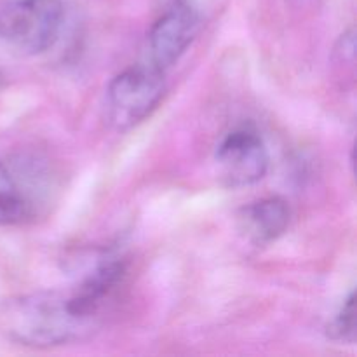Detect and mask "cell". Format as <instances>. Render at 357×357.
I'll list each match as a JSON object with an SVG mask.
<instances>
[{
  "mask_svg": "<svg viewBox=\"0 0 357 357\" xmlns=\"http://www.w3.org/2000/svg\"><path fill=\"white\" fill-rule=\"evenodd\" d=\"M215 157L222 180L229 187L258 183L268 171V150L253 128L230 131L220 142Z\"/></svg>",
  "mask_w": 357,
  "mask_h": 357,
  "instance_id": "cell-4",
  "label": "cell"
},
{
  "mask_svg": "<svg viewBox=\"0 0 357 357\" xmlns=\"http://www.w3.org/2000/svg\"><path fill=\"white\" fill-rule=\"evenodd\" d=\"M199 14L185 0H174L149 31L150 63L159 70L169 68L197 37Z\"/></svg>",
  "mask_w": 357,
  "mask_h": 357,
  "instance_id": "cell-5",
  "label": "cell"
},
{
  "mask_svg": "<svg viewBox=\"0 0 357 357\" xmlns=\"http://www.w3.org/2000/svg\"><path fill=\"white\" fill-rule=\"evenodd\" d=\"M103 309L79 286L20 295L0 307V330L26 347H58L93 333Z\"/></svg>",
  "mask_w": 357,
  "mask_h": 357,
  "instance_id": "cell-1",
  "label": "cell"
},
{
  "mask_svg": "<svg viewBox=\"0 0 357 357\" xmlns=\"http://www.w3.org/2000/svg\"><path fill=\"white\" fill-rule=\"evenodd\" d=\"M291 222V209L282 197L260 199L246 206L239 213L241 232L257 246L278 241L288 230Z\"/></svg>",
  "mask_w": 357,
  "mask_h": 357,
  "instance_id": "cell-6",
  "label": "cell"
},
{
  "mask_svg": "<svg viewBox=\"0 0 357 357\" xmlns=\"http://www.w3.org/2000/svg\"><path fill=\"white\" fill-rule=\"evenodd\" d=\"M328 335L338 342H354L356 340V293H349L342 307L338 309L337 316L328 326Z\"/></svg>",
  "mask_w": 357,
  "mask_h": 357,
  "instance_id": "cell-8",
  "label": "cell"
},
{
  "mask_svg": "<svg viewBox=\"0 0 357 357\" xmlns=\"http://www.w3.org/2000/svg\"><path fill=\"white\" fill-rule=\"evenodd\" d=\"M65 21L61 0H7L0 3V40L24 54L54 45Z\"/></svg>",
  "mask_w": 357,
  "mask_h": 357,
  "instance_id": "cell-2",
  "label": "cell"
},
{
  "mask_svg": "<svg viewBox=\"0 0 357 357\" xmlns=\"http://www.w3.org/2000/svg\"><path fill=\"white\" fill-rule=\"evenodd\" d=\"M164 93V72L152 63L126 68L108 84V119L121 131L132 128L152 115Z\"/></svg>",
  "mask_w": 357,
  "mask_h": 357,
  "instance_id": "cell-3",
  "label": "cell"
},
{
  "mask_svg": "<svg viewBox=\"0 0 357 357\" xmlns=\"http://www.w3.org/2000/svg\"><path fill=\"white\" fill-rule=\"evenodd\" d=\"M26 199L9 169L0 162V225L20 222L26 215Z\"/></svg>",
  "mask_w": 357,
  "mask_h": 357,
  "instance_id": "cell-7",
  "label": "cell"
}]
</instances>
